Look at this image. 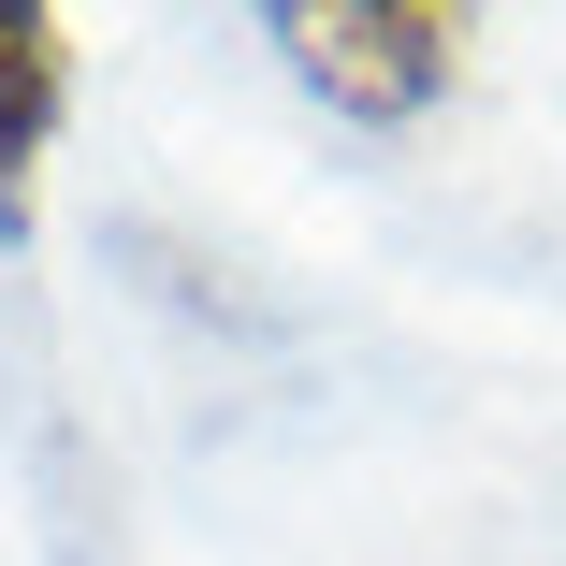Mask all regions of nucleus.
I'll list each match as a JSON object with an SVG mask.
<instances>
[{
    "instance_id": "1",
    "label": "nucleus",
    "mask_w": 566,
    "mask_h": 566,
    "mask_svg": "<svg viewBox=\"0 0 566 566\" xmlns=\"http://www.w3.org/2000/svg\"><path fill=\"white\" fill-rule=\"evenodd\" d=\"M276 59L334 102V117L364 132H407L421 102H450V73H465V15L450 0H276Z\"/></svg>"
},
{
    "instance_id": "2",
    "label": "nucleus",
    "mask_w": 566,
    "mask_h": 566,
    "mask_svg": "<svg viewBox=\"0 0 566 566\" xmlns=\"http://www.w3.org/2000/svg\"><path fill=\"white\" fill-rule=\"evenodd\" d=\"M59 102H73V30L30 15V0H0V233H30V203H44Z\"/></svg>"
}]
</instances>
